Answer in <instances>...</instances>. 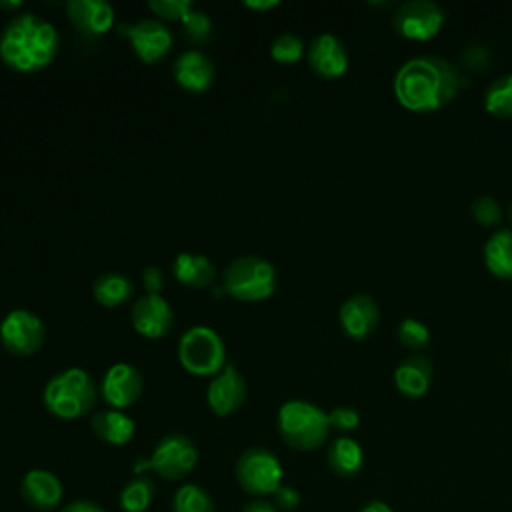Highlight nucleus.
I'll return each instance as SVG.
<instances>
[{"label":"nucleus","instance_id":"11","mask_svg":"<svg viewBox=\"0 0 512 512\" xmlns=\"http://www.w3.org/2000/svg\"><path fill=\"white\" fill-rule=\"evenodd\" d=\"M122 34L130 40L136 56L146 64L162 60L172 48V32L164 22L154 18H146L136 24L124 26Z\"/></svg>","mask_w":512,"mask_h":512},{"label":"nucleus","instance_id":"36","mask_svg":"<svg viewBox=\"0 0 512 512\" xmlns=\"http://www.w3.org/2000/svg\"><path fill=\"white\" fill-rule=\"evenodd\" d=\"M142 284H144L148 294H160V290L164 286L162 270L156 268V266H146L144 272H142Z\"/></svg>","mask_w":512,"mask_h":512},{"label":"nucleus","instance_id":"26","mask_svg":"<svg viewBox=\"0 0 512 512\" xmlns=\"http://www.w3.org/2000/svg\"><path fill=\"white\" fill-rule=\"evenodd\" d=\"M484 110L500 120L512 118V72L492 80L484 92Z\"/></svg>","mask_w":512,"mask_h":512},{"label":"nucleus","instance_id":"28","mask_svg":"<svg viewBox=\"0 0 512 512\" xmlns=\"http://www.w3.org/2000/svg\"><path fill=\"white\" fill-rule=\"evenodd\" d=\"M172 510L174 512H214V502L204 488L196 484H184L174 494Z\"/></svg>","mask_w":512,"mask_h":512},{"label":"nucleus","instance_id":"31","mask_svg":"<svg viewBox=\"0 0 512 512\" xmlns=\"http://www.w3.org/2000/svg\"><path fill=\"white\" fill-rule=\"evenodd\" d=\"M470 212H472V218L482 226H496L502 220L500 202L488 194L474 198V202L470 204Z\"/></svg>","mask_w":512,"mask_h":512},{"label":"nucleus","instance_id":"10","mask_svg":"<svg viewBox=\"0 0 512 512\" xmlns=\"http://www.w3.org/2000/svg\"><path fill=\"white\" fill-rule=\"evenodd\" d=\"M44 336L42 320L30 310L16 308L0 324L2 346L14 356H32L44 344Z\"/></svg>","mask_w":512,"mask_h":512},{"label":"nucleus","instance_id":"30","mask_svg":"<svg viewBox=\"0 0 512 512\" xmlns=\"http://www.w3.org/2000/svg\"><path fill=\"white\" fill-rule=\"evenodd\" d=\"M304 54V42L292 32H284L274 38L270 46V56L280 64H294Z\"/></svg>","mask_w":512,"mask_h":512},{"label":"nucleus","instance_id":"41","mask_svg":"<svg viewBox=\"0 0 512 512\" xmlns=\"http://www.w3.org/2000/svg\"><path fill=\"white\" fill-rule=\"evenodd\" d=\"M20 6H22L20 0H14V2H4V0H0V8H4V10H16V8H20Z\"/></svg>","mask_w":512,"mask_h":512},{"label":"nucleus","instance_id":"35","mask_svg":"<svg viewBox=\"0 0 512 512\" xmlns=\"http://www.w3.org/2000/svg\"><path fill=\"white\" fill-rule=\"evenodd\" d=\"M272 496H274V506L280 508V510H294L300 504L298 490L288 486V484H282Z\"/></svg>","mask_w":512,"mask_h":512},{"label":"nucleus","instance_id":"42","mask_svg":"<svg viewBox=\"0 0 512 512\" xmlns=\"http://www.w3.org/2000/svg\"><path fill=\"white\" fill-rule=\"evenodd\" d=\"M508 216H510V220H512V202H510V208H508Z\"/></svg>","mask_w":512,"mask_h":512},{"label":"nucleus","instance_id":"34","mask_svg":"<svg viewBox=\"0 0 512 512\" xmlns=\"http://www.w3.org/2000/svg\"><path fill=\"white\" fill-rule=\"evenodd\" d=\"M328 420H330L332 428H336L340 432H352L360 424V414H358L356 408L336 406L334 410L328 412Z\"/></svg>","mask_w":512,"mask_h":512},{"label":"nucleus","instance_id":"24","mask_svg":"<svg viewBox=\"0 0 512 512\" xmlns=\"http://www.w3.org/2000/svg\"><path fill=\"white\" fill-rule=\"evenodd\" d=\"M326 460H328V466L332 468V472H336L338 476L350 478L362 470L364 450L354 438L340 436V438L332 440V444L328 446Z\"/></svg>","mask_w":512,"mask_h":512},{"label":"nucleus","instance_id":"2","mask_svg":"<svg viewBox=\"0 0 512 512\" xmlns=\"http://www.w3.org/2000/svg\"><path fill=\"white\" fill-rule=\"evenodd\" d=\"M56 54V28L32 12L14 16L0 34V58L16 72L42 70L56 58Z\"/></svg>","mask_w":512,"mask_h":512},{"label":"nucleus","instance_id":"40","mask_svg":"<svg viewBox=\"0 0 512 512\" xmlns=\"http://www.w3.org/2000/svg\"><path fill=\"white\" fill-rule=\"evenodd\" d=\"M360 512H394V510L386 502H382V500H370V502H366L362 506Z\"/></svg>","mask_w":512,"mask_h":512},{"label":"nucleus","instance_id":"23","mask_svg":"<svg viewBox=\"0 0 512 512\" xmlns=\"http://www.w3.org/2000/svg\"><path fill=\"white\" fill-rule=\"evenodd\" d=\"M92 430L94 434L108 442V444H114V446H122V444H128L134 436V420L124 414L122 410H102L98 414L92 416Z\"/></svg>","mask_w":512,"mask_h":512},{"label":"nucleus","instance_id":"5","mask_svg":"<svg viewBox=\"0 0 512 512\" xmlns=\"http://www.w3.org/2000/svg\"><path fill=\"white\" fill-rule=\"evenodd\" d=\"M222 288L236 300L260 302L276 290V270L260 256H240L222 274Z\"/></svg>","mask_w":512,"mask_h":512},{"label":"nucleus","instance_id":"18","mask_svg":"<svg viewBox=\"0 0 512 512\" xmlns=\"http://www.w3.org/2000/svg\"><path fill=\"white\" fill-rule=\"evenodd\" d=\"M216 78L212 60L200 50H186L174 62V80L188 92H206Z\"/></svg>","mask_w":512,"mask_h":512},{"label":"nucleus","instance_id":"8","mask_svg":"<svg viewBox=\"0 0 512 512\" xmlns=\"http://www.w3.org/2000/svg\"><path fill=\"white\" fill-rule=\"evenodd\" d=\"M446 22V12L432 0H408L402 2L394 16L392 28L406 40L426 42L434 38Z\"/></svg>","mask_w":512,"mask_h":512},{"label":"nucleus","instance_id":"25","mask_svg":"<svg viewBox=\"0 0 512 512\" xmlns=\"http://www.w3.org/2000/svg\"><path fill=\"white\" fill-rule=\"evenodd\" d=\"M92 294L100 306L116 308L132 298L134 284L128 276L120 272H104L94 280Z\"/></svg>","mask_w":512,"mask_h":512},{"label":"nucleus","instance_id":"1","mask_svg":"<svg viewBox=\"0 0 512 512\" xmlns=\"http://www.w3.org/2000/svg\"><path fill=\"white\" fill-rule=\"evenodd\" d=\"M466 76L450 60L422 54L406 60L394 74V96L410 112H434L452 102L466 86Z\"/></svg>","mask_w":512,"mask_h":512},{"label":"nucleus","instance_id":"38","mask_svg":"<svg viewBox=\"0 0 512 512\" xmlns=\"http://www.w3.org/2000/svg\"><path fill=\"white\" fill-rule=\"evenodd\" d=\"M242 512H278V508L270 502H264V500H256V502H250L248 506H244Z\"/></svg>","mask_w":512,"mask_h":512},{"label":"nucleus","instance_id":"9","mask_svg":"<svg viewBox=\"0 0 512 512\" xmlns=\"http://www.w3.org/2000/svg\"><path fill=\"white\" fill-rule=\"evenodd\" d=\"M198 462L194 442L184 434L164 436L148 456V466L164 480H180L188 476Z\"/></svg>","mask_w":512,"mask_h":512},{"label":"nucleus","instance_id":"20","mask_svg":"<svg viewBox=\"0 0 512 512\" xmlns=\"http://www.w3.org/2000/svg\"><path fill=\"white\" fill-rule=\"evenodd\" d=\"M20 494L36 510H52L60 504L64 488L56 474L48 470H28L20 482Z\"/></svg>","mask_w":512,"mask_h":512},{"label":"nucleus","instance_id":"13","mask_svg":"<svg viewBox=\"0 0 512 512\" xmlns=\"http://www.w3.org/2000/svg\"><path fill=\"white\" fill-rule=\"evenodd\" d=\"M130 316L134 330L150 340L166 336L174 324V312L160 294H146L138 298Z\"/></svg>","mask_w":512,"mask_h":512},{"label":"nucleus","instance_id":"6","mask_svg":"<svg viewBox=\"0 0 512 512\" xmlns=\"http://www.w3.org/2000/svg\"><path fill=\"white\" fill-rule=\"evenodd\" d=\"M220 334L208 326H192L178 340V360L194 376H216L226 364Z\"/></svg>","mask_w":512,"mask_h":512},{"label":"nucleus","instance_id":"3","mask_svg":"<svg viewBox=\"0 0 512 512\" xmlns=\"http://www.w3.org/2000/svg\"><path fill=\"white\" fill-rule=\"evenodd\" d=\"M42 400L56 418L76 420L96 404V384L86 370L66 368L46 382Z\"/></svg>","mask_w":512,"mask_h":512},{"label":"nucleus","instance_id":"16","mask_svg":"<svg viewBox=\"0 0 512 512\" xmlns=\"http://www.w3.org/2000/svg\"><path fill=\"white\" fill-rule=\"evenodd\" d=\"M308 64L314 74L332 80L342 76L348 70V52L340 38L330 32H322L312 38L306 50Z\"/></svg>","mask_w":512,"mask_h":512},{"label":"nucleus","instance_id":"29","mask_svg":"<svg viewBox=\"0 0 512 512\" xmlns=\"http://www.w3.org/2000/svg\"><path fill=\"white\" fill-rule=\"evenodd\" d=\"M396 338L408 350H424L430 346V330L416 318H404L396 328Z\"/></svg>","mask_w":512,"mask_h":512},{"label":"nucleus","instance_id":"37","mask_svg":"<svg viewBox=\"0 0 512 512\" xmlns=\"http://www.w3.org/2000/svg\"><path fill=\"white\" fill-rule=\"evenodd\" d=\"M62 512H104V510L90 500H76V502H70Z\"/></svg>","mask_w":512,"mask_h":512},{"label":"nucleus","instance_id":"19","mask_svg":"<svg viewBox=\"0 0 512 512\" xmlns=\"http://www.w3.org/2000/svg\"><path fill=\"white\" fill-rule=\"evenodd\" d=\"M394 386L406 398L424 396L434 378L432 360L426 354H412L394 368Z\"/></svg>","mask_w":512,"mask_h":512},{"label":"nucleus","instance_id":"22","mask_svg":"<svg viewBox=\"0 0 512 512\" xmlns=\"http://www.w3.org/2000/svg\"><path fill=\"white\" fill-rule=\"evenodd\" d=\"M484 264L496 278L512 280V228H498L488 236Z\"/></svg>","mask_w":512,"mask_h":512},{"label":"nucleus","instance_id":"43","mask_svg":"<svg viewBox=\"0 0 512 512\" xmlns=\"http://www.w3.org/2000/svg\"><path fill=\"white\" fill-rule=\"evenodd\" d=\"M510 364H512V356H510Z\"/></svg>","mask_w":512,"mask_h":512},{"label":"nucleus","instance_id":"14","mask_svg":"<svg viewBox=\"0 0 512 512\" xmlns=\"http://www.w3.org/2000/svg\"><path fill=\"white\" fill-rule=\"evenodd\" d=\"M338 320L342 332L348 338L364 340L376 330L380 322L378 302L370 294H354L342 302L338 310Z\"/></svg>","mask_w":512,"mask_h":512},{"label":"nucleus","instance_id":"12","mask_svg":"<svg viewBox=\"0 0 512 512\" xmlns=\"http://www.w3.org/2000/svg\"><path fill=\"white\" fill-rule=\"evenodd\" d=\"M142 388L144 380L140 370L126 362L112 364L100 382V392L114 410L132 406L140 398Z\"/></svg>","mask_w":512,"mask_h":512},{"label":"nucleus","instance_id":"33","mask_svg":"<svg viewBox=\"0 0 512 512\" xmlns=\"http://www.w3.org/2000/svg\"><path fill=\"white\" fill-rule=\"evenodd\" d=\"M184 32L186 38L190 42H206L210 38V30H212V20L206 12L200 10H192L184 20Z\"/></svg>","mask_w":512,"mask_h":512},{"label":"nucleus","instance_id":"21","mask_svg":"<svg viewBox=\"0 0 512 512\" xmlns=\"http://www.w3.org/2000/svg\"><path fill=\"white\" fill-rule=\"evenodd\" d=\"M174 278L188 288H208L216 280V266L204 254L182 252L172 262Z\"/></svg>","mask_w":512,"mask_h":512},{"label":"nucleus","instance_id":"32","mask_svg":"<svg viewBox=\"0 0 512 512\" xmlns=\"http://www.w3.org/2000/svg\"><path fill=\"white\" fill-rule=\"evenodd\" d=\"M148 8L162 20H184L192 10V0H150Z\"/></svg>","mask_w":512,"mask_h":512},{"label":"nucleus","instance_id":"39","mask_svg":"<svg viewBox=\"0 0 512 512\" xmlns=\"http://www.w3.org/2000/svg\"><path fill=\"white\" fill-rule=\"evenodd\" d=\"M280 2L278 0H246L244 6L250 10H270L276 8Z\"/></svg>","mask_w":512,"mask_h":512},{"label":"nucleus","instance_id":"15","mask_svg":"<svg viewBox=\"0 0 512 512\" xmlns=\"http://www.w3.org/2000/svg\"><path fill=\"white\" fill-rule=\"evenodd\" d=\"M246 398V380L232 366L226 364L208 384L206 400L216 416H228L242 406Z\"/></svg>","mask_w":512,"mask_h":512},{"label":"nucleus","instance_id":"4","mask_svg":"<svg viewBox=\"0 0 512 512\" xmlns=\"http://www.w3.org/2000/svg\"><path fill=\"white\" fill-rule=\"evenodd\" d=\"M330 430L328 412L308 400H288L278 410V432L296 450L308 452L320 448Z\"/></svg>","mask_w":512,"mask_h":512},{"label":"nucleus","instance_id":"17","mask_svg":"<svg viewBox=\"0 0 512 512\" xmlns=\"http://www.w3.org/2000/svg\"><path fill=\"white\" fill-rule=\"evenodd\" d=\"M66 14L84 36H102L114 24V8L104 0H68Z\"/></svg>","mask_w":512,"mask_h":512},{"label":"nucleus","instance_id":"7","mask_svg":"<svg viewBox=\"0 0 512 512\" xmlns=\"http://www.w3.org/2000/svg\"><path fill=\"white\" fill-rule=\"evenodd\" d=\"M282 464L274 452L254 446L242 452L236 462V478L244 492L254 496L274 494L282 486Z\"/></svg>","mask_w":512,"mask_h":512},{"label":"nucleus","instance_id":"27","mask_svg":"<svg viewBox=\"0 0 512 512\" xmlns=\"http://www.w3.org/2000/svg\"><path fill=\"white\" fill-rule=\"evenodd\" d=\"M154 496V484L146 476H136L120 492V506L126 512H144Z\"/></svg>","mask_w":512,"mask_h":512}]
</instances>
